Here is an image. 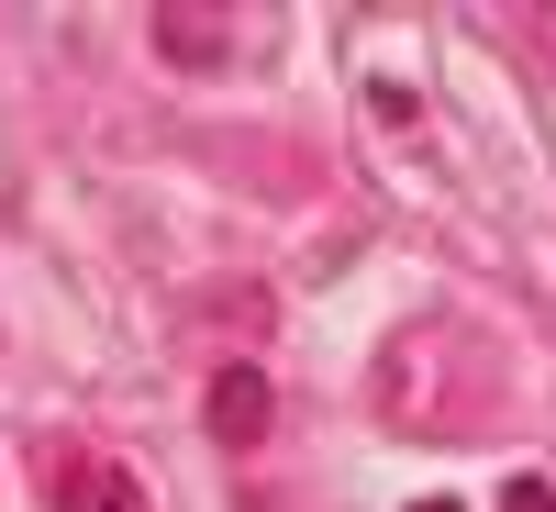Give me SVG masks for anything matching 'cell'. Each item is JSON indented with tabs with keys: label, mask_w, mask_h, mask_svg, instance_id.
<instances>
[{
	"label": "cell",
	"mask_w": 556,
	"mask_h": 512,
	"mask_svg": "<svg viewBox=\"0 0 556 512\" xmlns=\"http://www.w3.org/2000/svg\"><path fill=\"white\" fill-rule=\"evenodd\" d=\"M501 512H556V479H513V490H501Z\"/></svg>",
	"instance_id": "cell-4"
},
{
	"label": "cell",
	"mask_w": 556,
	"mask_h": 512,
	"mask_svg": "<svg viewBox=\"0 0 556 512\" xmlns=\"http://www.w3.org/2000/svg\"><path fill=\"white\" fill-rule=\"evenodd\" d=\"M146 45L167 67H223L235 57V12H190V0H156L146 12Z\"/></svg>",
	"instance_id": "cell-1"
},
{
	"label": "cell",
	"mask_w": 556,
	"mask_h": 512,
	"mask_svg": "<svg viewBox=\"0 0 556 512\" xmlns=\"http://www.w3.org/2000/svg\"><path fill=\"white\" fill-rule=\"evenodd\" d=\"M412 512H456V501H412Z\"/></svg>",
	"instance_id": "cell-5"
},
{
	"label": "cell",
	"mask_w": 556,
	"mask_h": 512,
	"mask_svg": "<svg viewBox=\"0 0 556 512\" xmlns=\"http://www.w3.org/2000/svg\"><path fill=\"white\" fill-rule=\"evenodd\" d=\"M201 424H212V446H267L278 390L256 379V367H223V379H212V401H201Z\"/></svg>",
	"instance_id": "cell-2"
},
{
	"label": "cell",
	"mask_w": 556,
	"mask_h": 512,
	"mask_svg": "<svg viewBox=\"0 0 556 512\" xmlns=\"http://www.w3.org/2000/svg\"><path fill=\"white\" fill-rule=\"evenodd\" d=\"M56 512H146V490L112 457H56Z\"/></svg>",
	"instance_id": "cell-3"
}]
</instances>
